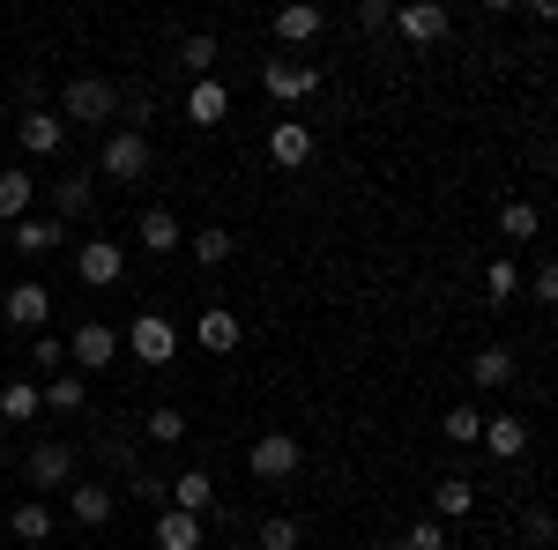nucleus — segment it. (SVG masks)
Here are the masks:
<instances>
[{
	"label": "nucleus",
	"instance_id": "nucleus-42",
	"mask_svg": "<svg viewBox=\"0 0 558 550\" xmlns=\"http://www.w3.org/2000/svg\"><path fill=\"white\" fill-rule=\"evenodd\" d=\"M0 462H8V439H0Z\"/></svg>",
	"mask_w": 558,
	"mask_h": 550
},
{
	"label": "nucleus",
	"instance_id": "nucleus-41",
	"mask_svg": "<svg viewBox=\"0 0 558 550\" xmlns=\"http://www.w3.org/2000/svg\"><path fill=\"white\" fill-rule=\"evenodd\" d=\"M529 291H536V305H558V260L536 268V283H529Z\"/></svg>",
	"mask_w": 558,
	"mask_h": 550
},
{
	"label": "nucleus",
	"instance_id": "nucleus-20",
	"mask_svg": "<svg viewBox=\"0 0 558 550\" xmlns=\"http://www.w3.org/2000/svg\"><path fill=\"white\" fill-rule=\"evenodd\" d=\"M157 550H202V521L179 513V506H165L157 513Z\"/></svg>",
	"mask_w": 558,
	"mask_h": 550
},
{
	"label": "nucleus",
	"instance_id": "nucleus-10",
	"mask_svg": "<svg viewBox=\"0 0 558 550\" xmlns=\"http://www.w3.org/2000/svg\"><path fill=\"white\" fill-rule=\"evenodd\" d=\"M15 142H23L31 157H60V142H68V120L38 105V112H23V120H15Z\"/></svg>",
	"mask_w": 558,
	"mask_h": 550
},
{
	"label": "nucleus",
	"instance_id": "nucleus-21",
	"mask_svg": "<svg viewBox=\"0 0 558 550\" xmlns=\"http://www.w3.org/2000/svg\"><path fill=\"white\" fill-rule=\"evenodd\" d=\"M8 536H23V550H45V536H52V506H45V499L15 506L8 513Z\"/></svg>",
	"mask_w": 558,
	"mask_h": 550
},
{
	"label": "nucleus",
	"instance_id": "nucleus-1",
	"mask_svg": "<svg viewBox=\"0 0 558 550\" xmlns=\"http://www.w3.org/2000/svg\"><path fill=\"white\" fill-rule=\"evenodd\" d=\"M97 171L120 179V186L149 179V134H142V127H112V134H105V149H97Z\"/></svg>",
	"mask_w": 558,
	"mask_h": 550
},
{
	"label": "nucleus",
	"instance_id": "nucleus-28",
	"mask_svg": "<svg viewBox=\"0 0 558 550\" xmlns=\"http://www.w3.org/2000/svg\"><path fill=\"white\" fill-rule=\"evenodd\" d=\"M89 201H97V186H89V179H60V186H52V216H60V223L89 216Z\"/></svg>",
	"mask_w": 558,
	"mask_h": 550
},
{
	"label": "nucleus",
	"instance_id": "nucleus-39",
	"mask_svg": "<svg viewBox=\"0 0 558 550\" xmlns=\"http://www.w3.org/2000/svg\"><path fill=\"white\" fill-rule=\"evenodd\" d=\"M60 357H68V342H60V335H38V342H31V365H38V372H60Z\"/></svg>",
	"mask_w": 558,
	"mask_h": 550
},
{
	"label": "nucleus",
	"instance_id": "nucleus-7",
	"mask_svg": "<svg viewBox=\"0 0 558 550\" xmlns=\"http://www.w3.org/2000/svg\"><path fill=\"white\" fill-rule=\"evenodd\" d=\"M68 357H75L83 372H105V365H120V328H105V320H83V328L68 335Z\"/></svg>",
	"mask_w": 558,
	"mask_h": 550
},
{
	"label": "nucleus",
	"instance_id": "nucleus-30",
	"mask_svg": "<svg viewBox=\"0 0 558 550\" xmlns=\"http://www.w3.org/2000/svg\"><path fill=\"white\" fill-rule=\"evenodd\" d=\"M439 431H447L454 447H476V439H484V410H476V402H454V410L439 417Z\"/></svg>",
	"mask_w": 558,
	"mask_h": 550
},
{
	"label": "nucleus",
	"instance_id": "nucleus-35",
	"mask_svg": "<svg viewBox=\"0 0 558 550\" xmlns=\"http://www.w3.org/2000/svg\"><path fill=\"white\" fill-rule=\"evenodd\" d=\"M260 550H299V521L291 513H268L260 521Z\"/></svg>",
	"mask_w": 558,
	"mask_h": 550
},
{
	"label": "nucleus",
	"instance_id": "nucleus-36",
	"mask_svg": "<svg viewBox=\"0 0 558 550\" xmlns=\"http://www.w3.org/2000/svg\"><path fill=\"white\" fill-rule=\"evenodd\" d=\"M134 499H142V506H172V476H149V468H134Z\"/></svg>",
	"mask_w": 558,
	"mask_h": 550
},
{
	"label": "nucleus",
	"instance_id": "nucleus-40",
	"mask_svg": "<svg viewBox=\"0 0 558 550\" xmlns=\"http://www.w3.org/2000/svg\"><path fill=\"white\" fill-rule=\"evenodd\" d=\"M521 536H529V543H558V521L544 506H529V521H521Z\"/></svg>",
	"mask_w": 558,
	"mask_h": 550
},
{
	"label": "nucleus",
	"instance_id": "nucleus-29",
	"mask_svg": "<svg viewBox=\"0 0 558 550\" xmlns=\"http://www.w3.org/2000/svg\"><path fill=\"white\" fill-rule=\"evenodd\" d=\"M142 439H157V447H179V439H186V410H179V402L149 410V417H142Z\"/></svg>",
	"mask_w": 558,
	"mask_h": 550
},
{
	"label": "nucleus",
	"instance_id": "nucleus-18",
	"mask_svg": "<svg viewBox=\"0 0 558 550\" xmlns=\"http://www.w3.org/2000/svg\"><path fill=\"white\" fill-rule=\"evenodd\" d=\"M484 447H492L499 462H521V454H529V424L521 417H484Z\"/></svg>",
	"mask_w": 558,
	"mask_h": 550
},
{
	"label": "nucleus",
	"instance_id": "nucleus-25",
	"mask_svg": "<svg viewBox=\"0 0 558 550\" xmlns=\"http://www.w3.org/2000/svg\"><path fill=\"white\" fill-rule=\"evenodd\" d=\"M134 239H142L149 254H179V216L172 209H149L142 223H134Z\"/></svg>",
	"mask_w": 558,
	"mask_h": 550
},
{
	"label": "nucleus",
	"instance_id": "nucleus-16",
	"mask_svg": "<svg viewBox=\"0 0 558 550\" xmlns=\"http://www.w3.org/2000/svg\"><path fill=\"white\" fill-rule=\"evenodd\" d=\"M223 112H231V89L216 83V75L186 89V127H223Z\"/></svg>",
	"mask_w": 558,
	"mask_h": 550
},
{
	"label": "nucleus",
	"instance_id": "nucleus-37",
	"mask_svg": "<svg viewBox=\"0 0 558 550\" xmlns=\"http://www.w3.org/2000/svg\"><path fill=\"white\" fill-rule=\"evenodd\" d=\"M499 231H507V239H536V201H507V209H499Z\"/></svg>",
	"mask_w": 558,
	"mask_h": 550
},
{
	"label": "nucleus",
	"instance_id": "nucleus-22",
	"mask_svg": "<svg viewBox=\"0 0 558 550\" xmlns=\"http://www.w3.org/2000/svg\"><path fill=\"white\" fill-rule=\"evenodd\" d=\"M194 335H202V350H216V357H223V350H239V313H231V305H209Z\"/></svg>",
	"mask_w": 558,
	"mask_h": 550
},
{
	"label": "nucleus",
	"instance_id": "nucleus-6",
	"mask_svg": "<svg viewBox=\"0 0 558 550\" xmlns=\"http://www.w3.org/2000/svg\"><path fill=\"white\" fill-rule=\"evenodd\" d=\"M260 89H268L276 105H305V97L320 89V68H305V60H268V68H260Z\"/></svg>",
	"mask_w": 558,
	"mask_h": 550
},
{
	"label": "nucleus",
	"instance_id": "nucleus-15",
	"mask_svg": "<svg viewBox=\"0 0 558 550\" xmlns=\"http://www.w3.org/2000/svg\"><path fill=\"white\" fill-rule=\"evenodd\" d=\"M470 513H476L470 476H439V484H432V521H470Z\"/></svg>",
	"mask_w": 558,
	"mask_h": 550
},
{
	"label": "nucleus",
	"instance_id": "nucleus-31",
	"mask_svg": "<svg viewBox=\"0 0 558 550\" xmlns=\"http://www.w3.org/2000/svg\"><path fill=\"white\" fill-rule=\"evenodd\" d=\"M231 254H239V239H231L223 223H209V231H194V260H202V268H223Z\"/></svg>",
	"mask_w": 558,
	"mask_h": 550
},
{
	"label": "nucleus",
	"instance_id": "nucleus-17",
	"mask_svg": "<svg viewBox=\"0 0 558 550\" xmlns=\"http://www.w3.org/2000/svg\"><path fill=\"white\" fill-rule=\"evenodd\" d=\"M38 394H45V410H52V417H75V410H89V380H83V372H52Z\"/></svg>",
	"mask_w": 558,
	"mask_h": 550
},
{
	"label": "nucleus",
	"instance_id": "nucleus-4",
	"mask_svg": "<svg viewBox=\"0 0 558 550\" xmlns=\"http://www.w3.org/2000/svg\"><path fill=\"white\" fill-rule=\"evenodd\" d=\"M75 276H83L89 291H112V283L128 276V246H120V239H83V254H75Z\"/></svg>",
	"mask_w": 558,
	"mask_h": 550
},
{
	"label": "nucleus",
	"instance_id": "nucleus-13",
	"mask_svg": "<svg viewBox=\"0 0 558 550\" xmlns=\"http://www.w3.org/2000/svg\"><path fill=\"white\" fill-rule=\"evenodd\" d=\"M112 506H120V499H112V484H97V476H83V484L68 491V513H75L83 528H105V521H112Z\"/></svg>",
	"mask_w": 558,
	"mask_h": 550
},
{
	"label": "nucleus",
	"instance_id": "nucleus-38",
	"mask_svg": "<svg viewBox=\"0 0 558 550\" xmlns=\"http://www.w3.org/2000/svg\"><path fill=\"white\" fill-rule=\"evenodd\" d=\"M357 30H395V0H357Z\"/></svg>",
	"mask_w": 558,
	"mask_h": 550
},
{
	"label": "nucleus",
	"instance_id": "nucleus-3",
	"mask_svg": "<svg viewBox=\"0 0 558 550\" xmlns=\"http://www.w3.org/2000/svg\"><path fill=\"white\" fill-rule=\"evenodd\" d=\"M246 468H254L260 484H291L305 468V447L291 439V431H268V439H254V454H246Z\"/></svg>",
	"mask_w": 558,
	"mask_h": 550
},
{
	"label": "nucleus",
	"instance_id": "nucleus-14",
	"mask_svg": "<svg viewBox=\"0 0 558 550\" xmlns=\"http://www.w3.org/2000/svg\"><path fill=\"white\" fill-rule=\"evenodd\" d=\"M320 30H328V15H320L313 0H291V8H276V38H283V45H313Z\"/></svg>",
	"mask_w": 558,
	"mask_h": 550
},
{
	"label": "nucleus",
	"instance_id": "nucleus-23",
	"mask_svg": "<svg viewBox=\"0 0 558 550\" xmlns=\"http://www.w3.org/2000/svg\"><path fill=\"white\" fill-rule=\"evenodd\" d=\"M31 194H38V186H31V171H0V223H8V231L31 216Z\"/></svg>",
	"mask_w": 558,
	"mask_h": 550
},
{
	"label": "nucleus",
	"instance_id": "nucleus-19",
	"mask_svg": "<svg viewBox=\"0 0 558 550\" xmlns=\"http://www.w3.org/2000/svg\"><path fill=\"white\" fill-rule=\"evenodd\" d=\"M172 506H179V513H194V521H202V513L216 506V476H209V468H186V476H179V484H172Z\"/></svg>",
	"mask_w": 558,
	"mask_h": 550
},
{
	"label": "nucleus",
	"instance_id": "nucleus-12",
	"mask_svg": "<svg viewBox=\"0 0 558 550\" xmlns=\"http://www.w3.org/2000/svg\"><path fill=\"white\" fill-rule=\"evenodd\" d=\"M8 320H15L23 335H38L45 320H52V291H45V283H15V291H8Z\"/></svg>",
	"mask_w": 558,
	"mask_h": 550
},
{
	"label": "nucleus",
	"instance_id": "nucleus-24",
	"mask_svg": "<svg viewBox=\"0 0 558 550\" xmlns=\"http://www.w3.org/2000/svg\"><path fill=\"white\" fill-rule=\"evenodd\" d=\"M52 246H60V216H23V223H15V254H52Z\"/></svg>",
	"mask_w": 558,
	"mask_h": 550
},
{
	"label": "nucleus",
	"instance_id": "nucleus-9",
	"mask_svg": "<svg viewBox=\"0 0 558 550\" xmlns=\"http://www.w3.org/2000/svg\"><path fill=\"white\" fill-rule=\"evenodd\" d=\"M395 30L410 45H439L447 30H454V15L439 8V0H410V8H395Z\"/></svg>",
	"mask_w": 558,
	"mask_h": 550
},
{
	"label": "nucleus",
	"instance_id": "nucleus-27",
	"mask_svg": "<svg viewBox=\"0 0 558 550\" xmlns=\"http://www.w3.org/2000/svg\"><path fill=\"white\" fill-rule=\"evenodd\" d=\"M179 68H186L194 83H209V68H216V38L209 30H186V38H179Z\"/></svg>",
	"mask_w": 558,
	"mask_h": 550
},
{
	"label": "nucleus",
	"instance_id": "nucleus-2",
	"mask_svg": "<svg viewBox=\"0 0 558 550\" xmlns=\"http://www.w3.org/2000/svg\"><path fill=\"white\" fill-rule=\"evenodd\" d=\"M112 112H120V89L105 83V75H75V83L60 89V120H89V127H97V120H112Z\"/></svg>",
	"mask_w": 558,
	"mask_h": 550
},
{
	"label": "nucleus",
	"instance_id": "nucleus-5",
	"mask_svg": "<svg viewBox=\"0 0 558 550\" xmlns=\"http://www.w3.org/2000/svg\"><path fill=\"white\" fill-rule=\"evenodd\" d=\"M128 357H142V365H172L179 357V328L165 320V313H142L128 328Z\"/></svg>",
	"mask_w": 558,
	"mask_h": 550
},
{
	"label": "nucleus",
	"instance_id": "nucleus-8",
	"mask_svg": "<svg viewBox=\"0 0 558 550\" xmlns=\"http://www.w3.org/2000/svg\"><path fill=\"white\" fill-rule=\"evenodd\" d=\"M23 484H31V491H60V484H68V491H75V454H68V447H31V454H23Z\"/></svg>",
	"mask_w": 558,
	"mask_h": 550
},
{
	"label": "nucleus",
	"instance_id": "nucleus-34",
	"mask_svg": "<svg viewBox=\"0 0 558 550\" xmlns=\"http://www.w3.org/2000/svg\"><path fill=\"white\" fill-rule=\"evenodd\" d=\"M395 550H447V521H410L395 536Z\"/></svg>",
	"mask_w": 558,
	"mask_h": 550
},
{
	"label": "nucleus",
	"instance_id": "nucleus-11",
	"mask_svg": "<svg viewBox=\"0 0 558 550\" xmlns=\"http://www.w3.org/2000/svg\"><path fill=\"white\" fill-rule=\"evenodd\" d=\"M268 157L283 171H305L313 164V127H305V120H276V127H268Z\"/></svg>",
	"mask_w": 558,
	"mask_h": 550
},
{
	"label": "nucleus",
	"instance_id": "nucleus-26",
	"mask_svg": "<svg viewBox=\"0 0 558 550\" xmlns=\"http://www.w3.org/2000/svg\"><path fill=\"white\" fill-rule=\"evenodd\" d=\"M38 410H45V394L31 380H8V387H0V424H23V417H38Z\"/></svg>",
	"mask_w": 558,
	"mask_h": 550
},
{
	"label": "nucleus",
	"instance_id": "nucleus-33",
	"mask_svg": "<svg viewBox=\"0 0 558 550\" xmlns=\"http://www.w3.org/2000/svg\"><path fill=\"white\" fill-rule=\"evenodd\" d=\"M484 297H492V305L521 297V268H514V260H492V268H484Z\"/></svg>",
	"mask_w": 558,
	"mask_h": 550
},
{
	"label": "nucleus",
	"instance_id": "nucleus-32",
	"mask_svg": "<svg viewBox=\"0 0 558 550\" xmlns=\"http://www.w3.org/2000/svg\"><path fill=\"white\" fill-rule=\"evenodd\" d=\"M470 380L476 387H507V380H514V357H507V350H476V357H470Z\"/></svg>",
	"mask_w": 558,
	"mask_h": 550
}]
</instances>
